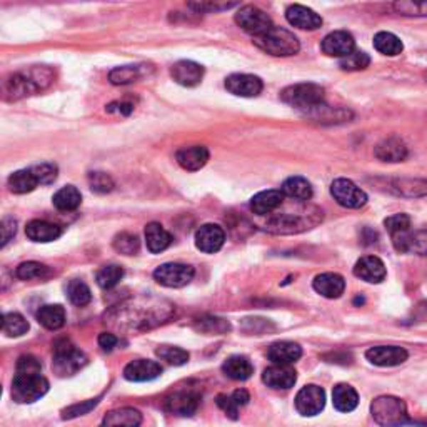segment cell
Instances as JSON below:
<instances>
[{
  "mask_svg": "<svg viewBox=\"0 0 427 427\" xmlns=\"http://www.w3.org/2000/svg\"><path fill=\"white\" fill-rule=\"evenodd\" d=\"M371 64V57H369L365 52L360 50H354L353 54L340 59L339 67L343 70H349V72H354V70H364L369 67Z\"/></svg>",
  "mask_w": 427,
  "mask_h": 427,
  "instance_id": "cell-45",
  "label": "cell"
},
{
  "mask_svg": "<svg viewBox=\"0 0 427 427\" xmlns=\"http://www.w3.org/2000/svg\"><path fill=\"white\" fill-rule=\"evenodd\" d=\"M87 364L84 353L69 343L67 339L57 340L54 345V362L52 367L59 376H72Z\"/></svg>",
  "mask_w": 427,
  "mask_h": 427,
  "instance_id": "cell-5",
  "label": "cell"
},
{
  "mask_svg": "<svg viewBox=\"0 0 427 427\" xmlns=\"http://www.w3.org/2000/svg\"><path fill=\"white\" fill-rule=\"evenodd\" d=\"M235 23L242 30L248 32L254 37H260L272 28V18H270L264 11H260L259 7L245 6L240 7L235 13Z\"/></svg>",
  "mask_w": 427,
  "mask_h": 427,
  "instance_id": "cell-6",
  "label": "cell"
},
{
  "mask_svg": "<svg viewBox=\"0 0 427 427\" xmlns=\"http://www.w3.org/2000/svg\"><path fill=\"white\" fill-rule=\"evenodd\" d=\"M42 365L34 355H22L17 362V372L21 374H40Z\"/></svg>",
  "mask_w": 427,
  "mask_h": 427,
  "instance_id": "cell-52",
  "label": "cell"
},
{
  "mask_svg": "<svg viewBox=\"0 0 427 427\" xmlns=\"http://www.w3.org/2000/svg\"><path fill=\"white\" fill-rule=\"evenodd\" d=\"M140 79V69L135 65H124V67H116L109 74V80L113 85H126L132 84Z\"/></svg>",
  "mask_w": 427,
  "mask_h": 427,
  "instance_id": "cell-43",
  "label": "cell"
},
{
  "mask_svg": "<svg viewBox=\"0 0 427 427\" xmlns=\"http://www.w3.org/2000/svg\"><path fill=\"white\" fill-rule=\"evenodd\" d=\"M17 277L22 281H32V279H44L49 276V267L35 260H28V262H22L16 270Z\"/></svg>",
  "mask_w": 427,
  "mask_h": 427,
  "instance_id": "cell-41",
  "label": "cell"
},
{
  "mask_svg": "<svg viewBox=\"0 0 427 427\" xmlns=\"http://www.w3.org/2000/svg\"><path fill=\"white\" fill-rule=\"evenodd\" d=\"M37 321L45 329L57 331L65 324V309L59 304H49V306L40 307L39 312H37Z\"/></svg>",
  "mask_w": 427,
  "mask_h": 427,
  "instance_id": "cell-32",
  "label": "cell"
},
{
  "mask_svg": "<svg viewBox=\"0 0 427 427\" xmlns=\"http://www.w3.org/2000/svg\"><path fill=\"white\" fill-rule=\"evenodd\" d=\"M113 249L124 255H135L140 249L139 237L129 234V232H122V234L116 235V239H113Z\"/></svg>",
  "mask_w": 427,
  "mask_h": 427,
  "instance_id": "cell-44",
  "label": "cell"
},
{
  "mask_svg": "<svg viewBox=\"0 0 427 427\" xmlns=\"http://www.w3.org/2000/svg\"><path fill=\"white\" fill-rule=\"evenodd\" d=\"M199 329H202L206 332H227V331H231V324L224 319L207 317V319L199 321Z\"/></svg>",
  "mask_w": 427,
  "mask_h": 427,
  "instance_id": "cell-51",
  "label": "cell"
},
{
  "mask_svg": "<svg viewBox=\"0 0 427 427\" xmlns=\"http://www.w3.org/2000/svg\"><path fill=\"white\" fill-rule=\"evenodd\" d=\"M39 89V85L35 84V80H32L27 75L16 74L6 82V94H11V99H21L26 96H30L35 90Z\"/></svg>",
  "mask_w": 427,
  "mask_h": 427,
  "instance_id": "cell-34",
  "label": "cell"
},
{
  "mask_svg": "<svg viewBox=\"0 0 427 427\" xmlns=\"http://www.w3.org/2000/svg\"><path fill=\"white\" fill-rule=\"evenodd\" d=\"M281 191L284 196L296 199L299 202H306L312 197V186L304 177H299V175H296V177H289L286 182L282 184Z\"/></svg>",
  "mask_w": 427,
  "mask_h": 427,
  "instance_id": "cell-33",
  "label": "cell"
},
{
  "mask_svg": "<svg viewBox=\"0 0 427 427\" xmlns=\"http://www.w3.org/2000/svg\"><path fill=\"white\" fill-rule=\"evenodd\" d=\"M334 201L345 209H359L367 202V194L349 179H336L331 186Z\"/></svg>",
  "mask_w": 427,
  "mask_h": 427,
  "instance_id": "cell-8",
  "label": "cell"
},
{
  "mask_svg": "<svg viewBox=\"0 0 427 427\" xmlns=\"http://www.w3.org/2000/svg\"><path fill=\"white\" fill-rule=\"evenodd\" d=\"M392 244L397 253H411L417 255H427V229L426 231H407L401 234L391 235Z\"/></svg>",
  "mask_w": 427,
  "mask_h": 427,
  "instance_id": "cell-13",
  "label": "cell"
},
{
  "mask_svg": "<svg viewBox=\"0 0 427 427\" xmlns=\"http://www.w3.org/2000/svg\"><path fill=\"white\" fill-rule=\"evenodd\" d=\"M284 194L282 191H276V189H270V191H262L255 194L250 201V211L257 216H269L274 211H277L284 202Z\"/></svg>",
  "mask_w": 427,
  "mask_h": 427,
  "instance_id": "cell-24",
  "label": "cell"
},
{
  "mask_svg": "<svg viewBox=\"0 0 427 427\" xmlns=\"http://www.w3.org/2000/svg\"><path fill=\"white\" fill-rule=\"evenodd\" d=\"M262 381L272 389H291L297 381V372L294 371L291 365L274 364L265 369Z\"/></svg>",
  "mask_w": 427,
  "mask_h": 427,
  "instance_id": "cell-19",
  "label": "cell"
},
{
  "mask_svg": "<svg viewBox=\"0 0 427 427\" xmlns=\"http://www.w3.org/2000/svg\"><path fill=\"white\" fill-rule=\"evenodd\" d=\"M194 274H196V270H194L192 265L180 264V262H167L159 265V267L154 270V279L160 284V286L179 289L187 286V284L194 279Z\"/></svg>",
  "mask_w": 427,
  "mask_h": 427,
  "instance_id": "cell-7",
  "label": "cell"
},
{
  "mask_svg": "<svg viewBox=\"0 0 427 427\" xmlns=\"http://www.w3.org/2000/svg\"><path fill=\"white\" fill-rule=\"evenodd\" d=\"M124 277V269L121 265H106L97 272V284L102 289H112Z\"/></svg>",
  "mask_w": 427,
  "mask_h": 427,
  "instance_id": "cell-42",
  "label": "cell"
},
{
  "mask_svg": "<svg viewBox=\"0 0 427 427\" xmlns=\"http://www.w3.org/2000/svg\"><path fill=\"white\" fill-rule=\"evenodd\" d=\"M217 406H219L221 409L231 417V419H237V417H239V407L235 406V402L232 401L231 396L221 394V396L217 397Z\"/></svg>",
  "mask_w": 427,
  "mask_h": 427,
  "instance_id": "cell-54",
  "label": "cell"
},
{
  "mask_svg": "<svg viewBox=\"0 0 427 427\" xmlns=\"http://www.w3.org/2000/svg\"><path fill=\"white\" fill-rule=\"evenodd\" d=\"M312 287L317 294H321L322 297L327 299H338L344 294L345 289V281L343 276L334 272H324L316 276Z\"/></svg>",
  "mask_w": 427,
  "mask_h": 427,
  "instance_id": "cell-22",
  "label": "cell"
},
{
  "mask_svg": "<svg viewBox=\"0 0 427 427\" xmlns=\"http://www.w3.org/2000/svg\"><path fill=\"white\" fill-rule=\"evenodd\" d=\"M2 331L9 338H21L28 331V322L17 312H9L2 317Z\"/></svg>",
  "mask_w": 427,
  "mask_h": 427,
  "instance_id": "cell-38",
  "label": "cell"
},
{
  "mask_svg": "<svg viewBox=\"0 0 427 427\" xmlns=\"http://www.w3.org/2000/svg\"><path fill=\"white\" fill-rule=\"evenodd\" d=\"M222 371L227 377L234 379V381H248L254 374V365L244 355H232L222 365Z\"/></svg>",
  "mask_w": 427,
  "mask_h": 427,
  "instance_id": "cell-30",
  "label": "cell"
},
{
  "mask_svg": "<svg viewBox=\"0 0 427 427\" xmlns=\"http://www.w3.org/2000/svg\"><path fill=\"white\" fill-rule=\"evenodd\" d=\"M282 102L309 112L324 104V89L317 84H294L281 92Z\"/></svg>",
  "mask_w": 427,
  "mask_h": 427,
  "instance_id": "cell-4",
  "label": "cell"
},
{
  "mask_svg": "<svg viewBox=\"0 0 427 427\" xmlns=\"http://www.w3.org/2000/svg\"><path fill=\"white\" fill-rule=\"evenodd\" d=\"M407 350L399 345H376L365 353V357L374 365H381V367H392V365H399L407 360Z\"/></svg>",
  "mask_w": 427,
  "mask_h": 427,
  "instance_id": "cell-12",
  "label": "cell"
},
{
  "mask_svg": "<svg viewBox=\"0 0 427 427\" xmlns=\"http://www.w3.org/2000/svg\"><path fill=\"white\" fill-rule=\"evenodd\" d=\"M286 17L291 26L302 28V30H316V28L322 26L321 16H317L312 9L299 6V4H294V6L287 9Z\"/></svg>",
  "mask_w": 427,
  "mask_h": 427,
  "instance_id": "cell-20",
  "label": "cell"
},
{
  "mask_svg": "<svg viewBox=\"0 0 427 427\" xmlns=\"http://www.w3.org/2000/svg\"><path fill=\"white\" fill-rule=\"evenodd\" d=\"M89 186L94 192L107 194L113 189V180L106 172H90L89 174Z\"/></svg>",
  "mask_w": 427,
  "mask_h": 427,
  "instance_id": "cell-48",
  "label": "cell"
},
{
  "mask_svg": "<svg viewBox=\"0 0 427 427\" xmlns=\"http://www.w3.org/2000/svg\"><path fill=\"white\" fill-rule=\"evenodd\" d=\"M254 44L265 54L276 57L296 55L301 50V42L297 37L282 27H272L267 34L255 37Z\"/></svg>",
  "mask_w": 427,
  "mask_h": 427,
  "instance_id": "cell-2",
  "label": "cell"
},
{
  "mask_svg": "<svg viewBox=\"0 0 427 427\" xmlns=\"http://www.w3.org/2000/svg\"><path fill=\"white\" fill-rule=\"evenodd\" d=\"M231 397H232V401L235 402V406L239 407V409H240V407H244L250 401L249 392L244 391V389H237V391H234L231 394Z\"/></svg>",
  "mask_w": 427,
  "mask_h": 427,
  "instance_id": "cell-57",
  "label": "cell"
},
{
  "mask_svg": "<svg viewBox=\"0 0 427 427\" xmlns=\"http://www.w3.org/2000/svg\"><path fill=\"white\" fill-rule=\"evenodd\" d=\"M374 154L382 162H402L409 155V150H407V145L401 139L389 137V139L382 140L381 144H377Z\"/></svg>",
  "mask_w": 427,
  "mask_h": 427,
  "instance_id": "cell-23",
  "label": "cell"
},
{
  "mask_svg": "<svg viewBox=\"0 0 427 427\" xmlns=\"http://www.w3.org/2000/svg\"><path fill=\"white\" fill-rule=\"evenodd\" d=\"M354 274L365 282L379 284L386 279L387 270L382 260L376 257V255H365V257L359 259L355 262Z\"/></svg>",
  "mask_w": 427,
  "mask_h": 427,
  "instance_id": "cell-17",
  "label": "cell"
},
{
  "mask_svg": "<svg viewBox=\"0 0 427 427\" xmlns=\"http://www.w3.org/2000/svg\"><path fill=\"white\" fill-rule=\"evenodd\" d=\"M307 116L316 118V121H319V122H344L350 117V112L343 111V109L334 111V109L327 107L322 104V106L312 109V111L307 112Z\"/></svg>",
  "mask_w": 427,
  "mask_h": 427,
  "instance_id": "cell-39",
  "label": "cell"
},
{
  "mask_svg": "<svg viewBox=\"0 0 427 427\" xmlns=\"http://www.w3.org/2000/svg\"><path fill=\"white\" fill-rule=\"evenodd\" d=\"M142 414L134 407H121L104 417L99 427H139Z\"/></svg>",
  "mask_w": 427,
  "mask_h": 427,
  "instance_id": "cell-25",
  "label": "cell"
},
{
  "mask_svg": "<svg viewBox=\"0 0 427 427\" xmlns=\"http://www.w3.org/2000/svg\"><path fill=\"white\" fill-rule=\"evenodd\" d=\"M267 355L274 364L291 365V364L296 362V360L301 359L302 349H301V345L296 344V343L281 340V343H276V344L270 345Z\"/></svg>",
  "mask_w": 427,
  "mask_h": 427,
  "instance_id": "cell-26",
  "label": "cell"
},
{
  "mask_svg": "<svg viewBox=\"0 0 427 427\" xmlns=\"http://www.w3.org/2000/svg\"><path fill=\"white\" fill-rule=\"evenodd\" d=\"M37 186H39V182H37L35 175L32 174L30 169L17 170L9 177V189L13 194H28L34 191Z\"/></svg>",
  "mask_w": 427,
  "mask_h": 427,
  "instance_id": "cell-36",
  "label": "cell"
},
{
  "mask_svg": "<svg viewBox=\"0 0 427 427\" xmlns=\"http://www.w3.org/2000/svg\"><path fill=\"white\" fill-rule=\"evenodd\" d=\"M321 47H322V52H324L326 55L344 59V57L353 54L355 49V42H354V37L350 35L349 32L336 30L324 37Z\"/></svg>",
  "mask_w": 427,
  "mask_h": 427,
  "instance_id": "cell-14",
  "label": "cell"
},
{
  "mask_svg": "<svg viewBox=\"0 0 427 427\" xmlns=\"http://www.w3.org/2000/svg\"><path fill=\"white\" fill-rule=\"evenodd\" d=\"M371 414L381 427H404L411 424L406 402L399 397L381 396L371 404Z\"/></svg>",
  "mask_w": 427,
  "mask_h": 427,
  "instance_id": "cell-1",
  "label": "cell"
},
{
  "mask_svg": "<svg viewBox=\"0 0 427 427\" xmlns=\"http://www.w3.org/2000/svg\"><path fill=\"white\" fill-rule=\"evenodd\" d=\"M157 355L162 360H167L172 365H184L189 360L187 350L180 348H172V345H162L157 349Z\"/></svg>",
  "mask_w": 427,
  "mask_h": 427,
  "instance_id": "cell-46",
  "label": "cell"
},
{
  "mask_svg": "<svg viewBox=\"0 0 427 427\" xmlns=\"http://www.w3.org/2000/svg\"><path fill=\"white\" fill-rule=\"evenodd\" d=\"M332 404L339 412H353L359 404V396L349 384H338L332 391Z\"/></svg>",
  "mask_w": 427,
  "mask_h": 427,
  "instance_id": "cell-29",
  "label": "cell"
},
{
  "mask_svg": "<svg viewBox=\"0 0 427 427\" xmlns=\"http://www.w3.org/2000/svg\"><path fill=\"white\" fill-rule=\"evenodd\" d=\"M26 234L34 242H52L62 235V229L47 221H30L26 227Z\"/></svg>",
  "mask_w": 427,
  "mask_h": 427,
  "instance_id": "cell-27",
  "label": "cell"
},
{
  "mask_svg": "<svg viewBox=\"0 0 427 427\" xmlns=\"http://www.w3.org/2000/svg\"><path fill=\"white\" fill-rule=\"evenodd\" d=\"M162 374V367L149 359H137L126 365L124 377L131 382H147L157 379Z\"/></svg>",
  "mask_w": 427,
  "mask_h": 427,
  "instance_id": "cell-16",
  "label": "cell"
},
{
  "mask_svg": "<svg viewBox=\"0 0 427 427\" xmlns=\"http://www.w3.org/2000/svg\"><path fill=\"white\" fill-rule=\"evenodd\" d=\"M67 296L74 306L84 307V306H87V304L90 302V299H92V292H90L89 286L84 281L74 279V281H70L69 287H67Z\"/></svg>",
  "mask_w": 427,
  "mask_h": 427,
  "instance_id": "cell-40",
  "label": "cell"
},
{
  "mask_svg": "<svg viewBox=\"0 0 427 427\" xmlns=\"http://www.w3.org/2000/svg\"><path fill=\"white\" fill-rule=\"evenodd\" d=\"M226 89L237 97H257L262 92L264 84L257 75L232 74L226 79Z\"/></svg>",
  "mask_w": 427,
  "mask_h": 427,
  "instance_id": "cell-11",
  "label": "cell"
},
{
  "mask_svg": "<svg viewBox=\"0 0 427 427\" xmlns=\"http://www.w3.org/2000/svg\"><path fill=\"white\" fill-rule=\"evenodd\" d=\"M374 47L382 55L389 57L399 55L402 49H404L399 37L391 34V32H379V34H376V37H374Z\"/></svg>",
  "mask_w": 427,
  "mask_h": 427,
  "instance_id": "cell-37",
  "label": "cell"
},
{
  "mask_svg": "<svg viewBox=\"0 0 427 427\" xmlns=\"http://www.w3.org/2000/svg\"><path fill=\"white\" fill-rule=\"evenodd\" d=\"M201 396L194 389H179L169 394L164 401L165 411L175 416H192L197 411Z\"/></svg>",
  "mask_w": 427,
  "mask_h": 427,
  "instance_id": "cell-9",
  "label": "cell"
},
{
  "mask_svg": "<svg viewBox=\"0 0 427 427\" xmlns=\"http://www.w3.org/2000/svg\"><path fill=\"white\" fill-rule=\"evenodd\" d=\"M117 343L118 339L113 334H111V332H102V334L99 336V345H101L104 350H112L117 345Z\"/></svg>",
  "mask_w": 427,
  "mask_h": 427,
  "instance_id": "cell-56",
  "label": "cell"
},
{
  "mask_svg": "<svg viewBox=\"0 0 427 427\" xmlns=\"http://www.w3.org/2000/svg\"><path fill=\"white\" fill-rule=\"evenodd\" d=\"M107 111L129 116V113L134 111V106H132V104H126V102H113V104H111V106H107Z\"/></svg>",
  "mask_w": 427,
  "mask_h": 427,
  "instance_id": "cell-58",
  "label": "cell"
},
{
  "mask_svg": "<svg viewBox=\"0 0 427 427\" xmlns=\"http://www.w3.org/2000/svg\"><path fill=\"white\" fill-rule=\"evenodd\" d=\"M175 160L182 169L189 170V172H196V170L202 169L209 160V150L204 145H192V147H182L175 154Z\"/></svg>",
  "mask_w": 427,
  "mask_h": 427,
  "instance_id": "cell-21",
  "label": "cell"
},
{
  "mask_svg": "<svg viewBox=\"0 0 427 427\" xmlns=\"http://www.w3.org/2000/svg\"><path fill=\"white\" fill-rule=\"evenodd\" d=\"M306 222L297 216H281L274 217V219L267 221L265 224V231L272 232V234H296L306 229ZM309 229V227H307Z\"/></svg>",
  "mask_w": 427,
  "mask_h": 427,
  "instance_id": "cell-31",
  "label": "cell"
},
{
  "mask_svg": "<svg viewBox=\"0 0 427 427\" xmlns=\"http://www.w3.org/2000/svg\"><path fill=\"white\" fill-rule=\"evenodd\" d=\"M99 401H101V397H96V399H89L85 402H80V404H74L67 407V409L62 411V417L64 419H75V417L79 416H85L87 412H90L99 404Z\"/></svg>",
  "mask_w": 427,
  "mask_h": 427,
  "instance_id": "cell-50",
  "label": "cell"
},
{
  "mask_svg": "<svg viewBox=\"0 0 427 427\" xmlns=\"http://www.w3.org/2000/svg\"><path fill=\"white\" fill-rule=\"evenodd\" d=\"M30 170H32V174L35 175L37 182L39 184H52L57 179V172H59L57 165L52 162L37 164Z\"/></svg>",
  "mask_w": 427,
  "mask_h": 427,
  "instance_id": "cell-49",
  "label": "cell"
},
{
  "mask_svg": "<svg viewBox=\"0 0 427 427\" xmlns=\"http://www.w3.org/2000/svg\"><path fill=\"white\" fill-rule=\"evenodd\" d=\"M170 75L175 82L184 87H196L204 77V67L192 60H179L170 69Z\"/></svg>",
  "mask_w": 427,
  "mask_h": 427,
  "instance_id": "cell-18",
  "label": "cell"
},
{
  "mask_svg": "<svg viewBox=\"0 0 427 427\" xmlns=\"http://www.w3.org/2000/svg\"><path fill=\"white\" fill-rule=\"evenodd\" d=\"M237 4H222V6H217V4H191L189 7L197 9L199 12H206V11H227V9L235 7Z\"/></svg>",
  "mask_w": 427,
  "mask_h": 427,
  "instance_id": "cell-55",
  "label": "cell"
},
{
  "mask_svg": "<svg viewBox=\"0 0 427 427\" xmlns=\"http://www.w3.org/2000/svg\"><path fill=\"white\" fill-rule=\"evenodd\" d=\"M145 244L152 254H160L172 244V235L157 222H150L145 227Z\"/></svg>",
  "mask_w": 427,
  "mask_h": 427,
  "instance_id": "cell-28",
  "label": "cell"
},
{
  "mask_svg": "<svg viewBox=\"0 0 427 427\" xmlns=\"http://www.w3.org/2000/svg\"><path fill=\"white\" fill-rule=\"evenodd\" d=\"M0 231H2V242H0V245L6 248L9 242L13 239V235H16L17 222L11 219V217H6V219L2 221V224H0Z\"/></svg>",
  "mask_w": 427,
  "mask_h": 427,
  "instance_id": "cell-53",
  "label": "cell"
},
{
  "mask_svg": "<svg viewBox=\"0 0 427 427\" xmlns=\"http://www.w3.org/2000/svg\"><path fill=\"white\" fill-rule=\"evenodd\" d=\"M49 392V381L40 374L17 372L12 381V399L18 404H32Z\"/></svg>",
  "mask_w": 427,
  "mask_h": 427,
  "instance_id": "cell-3",
  "label": "cell"
},
{
  "mask_svg": "<svg viewBox=\"0 0 427 427\" xmlns=\"http://www.w3.org/2000/svg\"><path fill=\"white\" fill-rule=\"evenodd\" d=\"M326 406V392L324 389L319 386H311L302 387L296 396V409L301 416L312 417L321 414L322 409Z\"/></svg>",
  "mask_w": 427,
  "mask_h": 427,
  "instance_id": "cell-10",
  "label": "cell"
},
{
  "mask_svg": "<svg viewBox=\"0 0 427 427\" xmlns=\"http://www.w3.org/2000/svg\"><path fill=\"white\" fill-rule=\"evenodd\" d=\"M226 242V232L217 224H206L196 232V245L206 254H214L222 249Z\"/></svg>",
  "mask_w": 427,
  "mask_h": 427,
  "instance_id": "cell-15",
  "label": "cell"
},
{
  "mask_svg": "<svg viewBox=\"0 0 427 427\" xmlns=\"http://www.w3.org/2000/svg\"><path fill=\"white\" fill-rule=\"evenodd\" d=\"M384 226H386L391 235L401 234V232L411 231V217L407 214H394V216L384 221Z\"/></svg>",
  "mask_w": 427,
  "mask_h": 427,
  "instance_id": "cell-47",
  "label": "cell"
},
{
  "mask_svg": "<svg viewBox=\"0 0 427 427\" xmlns=\"http://www.w3.org/2000/svg\"><path fill=\"white\" fill-rule=\"evenodd\" d=\"M52 202H54V206L59 209V211L70 212V211H75V209L80 206V202H82V194L79 192L77 187L67 186L54 194Z\"/></svg>",
  "mask_w": 427,
  "mask_h": 427,
  "instance_id": "cell-35",
  "label": "cell"
}]
</instances>
